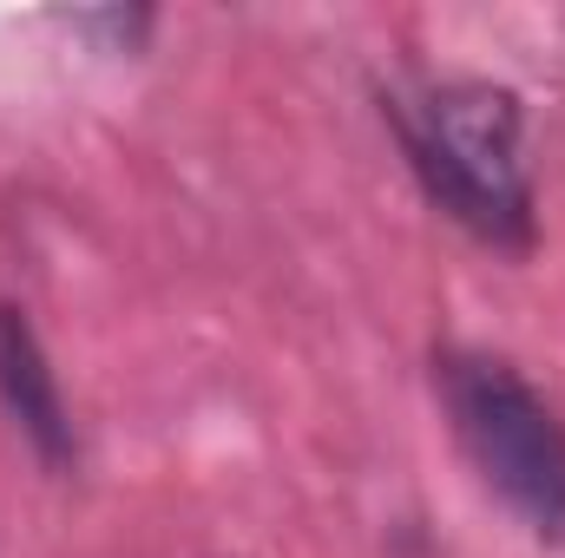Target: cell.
Returning a JSON list of instances; mask_svg holds the SVG:
<instances>
[{"label": "cell", "instance_id": "cell-1", "mask_svg": "<svg viewBox=\"0 0 565 558\" xmlns=\"http://www.w3.org/2000/svg\"><path fill=\"white\" fill-rule=\"evenodd\" d=\"M402 151L427 197L500 250L533 244V178H526V126L507 86L447 79L408 99H388Z\"/></svg>", "mask_w": 565, "mask_h": 558}, {"label": "cell", "instance_id": "cell-3", "mask_svg": "<svg viewBox=\"0 0 565 558\" xmlns=\"http://www.w3.org/2000/svg\"><path fill=\"white\" fill-rule=\"evenodd\" d=\"M0 408L13 415V427L33 440V453L46 466L73 460V420H66V401H60V382L40 355L33 322L13 302H0Z\"/></svg>", "mask_w": 565, "mask_h": 558}, {"label": "cell", "instance_id": "cell-2", "mask_svg": "<svg viewBox=\"0 0 565 558\" xmlns=\"http://www.w3.org/2000/svg\"><path fill=\"white\" fill-rule=\"evenodd\" d=\"M434 388L480 480L540 539L565 546V420L546 408V395L513 362L480 348H447L434 362Z\"/></svg>", "mask_w": 565, "mask_h": 558}]
</instances>
